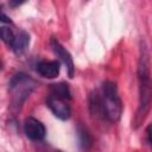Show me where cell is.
I'll return each mask as SVG.
<instances>
[{"instance_id":"7c38bea8","label":"cell","mask_w":152,"mask_h":152,"mask_svg":"<svg viewBox=\"0 0 152 152\" xmlns=\"http://www.w3.org/2000/svg\"><path fill=\"white\" fill-rule=\"evenodd\" d=\"M0 21L1 23H4V24H12V20L4 13V11H2V7L0 6Z\"/></svg>"},{"instance_id":"52a82bcc","label":"cell","mask_w":152,"mask_h":152,"mask_svg":"<svg viewBox=\"0 0 152 152\" xmlns=\"http://www.w3.org/2000/svg\"><path fill=\"white\" fill-rule=\"evenodd\" d=\"M59 62L58 61H44L37 65V72L44 78H55L59 74Z\"/></svg>"},{"instance_id":"3957f363","label":"cell","mask_w":152,"mask_h":152,"mask_svg":"<svg viewBox=\"0 0 152 152\" xmlns=\"http://www.w3.org/2000/svg\"><path fill=\"white\" fill-rule=\"evenodd\" d=\"M8 87L12 94V104L14 107H20L34 89L36 82L27 75L19 72L11 78Z\"/></svg>"},{"instance_id":"7a4b0ae2","label":"cell","mask_w":152,"mask_h":152,"mask_svg":"<svg viewBox=\"0 0 152 152\" xmlns=\"http://www.w3.org/2000/svg\"><path fill=\"white\" fill-rule=\"evenodd\" d=\"M99 99L103 119H107L112 122L118 121L122 113V102L119 96L116 84L110 81L104 82L102 84L101 93L99 94Z\"/></svg>"},{"instance_id":"4fadbf2b","label":"cell","mask_w":152,"mask_h":152,"mask_svg":"<svg viewBox=\"0 0 152 152\" xmlns=\"http://www.w3.org/2000/svg\"><path fill=\"white\" fill-rule=\"evenodd\" d=\"M150 131H151V126L148 125L147 128H146V138H147V144L148 145H151V139H150V134L151 133H150Z\"/></svg>"},{"instance_id":"6da1fadb","label":"cell","mask_w":152,"mask_h":152,"mask_svg":"<svg viewBox=\"0 0 152 152\" xmlns=\"http://www.w3.org/2000/svg\"><path fill=\"white\" fill-rule=\"evenodd\" d=\"M148 50L145 40L141 42L140 45V57L138 63V83H139V107L135 115L137 126L140 125L148 110L151 103V74H150V59H148Z\"/></svg>"},{"instance_id":"9c48e42d","label":"cell","mask_w":152,"mask_h":152,"mask_svg":"<svg viewBox=\"0 0 152 152\" xmlns=\"http://www.w3.org/2000/svg\"><path fill=\"white\" fill-rule=\"evenodd\" d=\"M50 95L62 99V100H70L71 99V94H70V89L69 86L64 82H59V83H55L50 86Z\"/></svg>"},{"instance_id":"5bb4252c","label":"cell","mask_w":152,"mask_h":152,"mask_svg":"<svg viewBox=\"0 0 152 152\" xmlns=\"http://www.w3.org/2000/svg\"><path fill=\"white\" fill-rule=\"evenodd\" d=\"M58 152H62V151H58Z\"/></svg>"},{"instance_id":"8992f818","label":"cell","mask_w":152,"mask_h":152,"mask_svg":"<svg viewBox=\"0 0 152 152\" xmlns=\"http://www.w3.org/2000/svg\"><path fill=\"white\" fill-rule=\"evenodd\" d=\"M24 132L26 137L33 141H39L45 138V126L34 118H27L24 122Z\"/></svg>"},{"instance_id":"8fae6325","label":"cell","mask_w":152,"mask_h":152,"mask_svg":"<svg viewBox=\"0 0 152 152\" xmlns=\"http://www.w3.org/2000/svg\"><path fill=\"white\" fill-rule=\"evenodd\" d=\"M80 137H82L81 144H82L84 147H88V146L90 145V138H89V134L86 132V129L80 131Z\"/></svg>"},{"instance_id":"5b68a950","label":"cell","mask_w":152,"mask_h":152,"mask_svg":"<svg viewBox=\"0 0 152 152\" xmlns=\"http://www.w3.org/2000/svg\"><path fill=\"white\" fill-rule=\"evenodd\" d=\"M51 48H52L53 52L57 55V57L65 65V69L68 71V76L70 78H72L74 77V74H75V66H74V61H72V57H71L70 52L56 38H52L51 39Z\"/></svg>"},{"instance_id":"ba28073f","label":"cell","mask_w":152,"mask_h":152,"mask_svg":"<svg viewBox=\"0 0 152 152\" xmlns=\"http://www.w3.org/2000/svg\"><path fill=\"white\" fill-rule=\"evenodd\" d=\"M28 44H30L28 33L25 32V31H19L14 36V39H13V43H12L11 48L15 53H23L28 48Z\"/></svg>"},{"instance_id":"30bf717a","label":"cell","mask_w":152,"mask_h":152,"mask_svg":"<svg viewBox=\"0 0 152 152\" xmlns=\"http://www.w3.org/2000/svg\"><path fill=\"white\" fill-rule=\"evenodd\" d=\"M14 32L10 28V27H6V26H0V39L4 40L6 44H8L10 46L12 45L13 43V39H14Z\"/></svg>"},{"instance_id":"277c9868","label":"cell","mask_w":152,"mask_h":152,"mask_svg":"<svg viewBox=\"0 0 152 152\" xmlns=\"http://www.w3.org/2000/svg\"><path fill=\"white\" fill-rule=\"evenodd\" d=\"M46 104L56 118H58L61 120H68L70 118L71 109H70L69 103L65 100L49 95L46 99Z\"/></svg>"}]
</instances>
